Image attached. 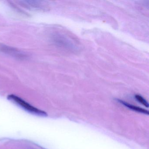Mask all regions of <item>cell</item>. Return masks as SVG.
I'll return each instance as SVG.
<instances>
[{
  "label": "cell",
  "instance_id": "obj_1",
  "mask_svg": "<svg viewBox=\"0 0 149 149\" xmlns=\"http://www.w3.org/2000/svg\"><path fill=\"white\" fill-rule=\"evenodd\" d=\"M8 98L9 100L13 101L14 102L23 108L24 109L26 110V111H27L30 113L38 115V116H47V113L46 112L38 109L37 108L32 106L27 103L26 101H24L16 96L13 95H10L8 96Z\"/></svg>",
  "mask_w": 149,
  "mask_h": 149
},
{
  "label": "cell",
  "instance_id": "obj_2",
  "mask_svg": "<svg viewBox=\"0 0 149 149\" xmlns=\"http://www.w3.org/2000/svg\"><path fill=\"white\" fill-rule=\"evenodd\" d=\"M117 101L118 102L123 104L125 106H126L127 108L132 110L135 111H137V112H140V113H143L145 114H147L149 115V111L145 109H142V108H139V107H137V106H135V105H132V104H130L124 101H122V100H119L118 99Z\"/></svg>",
  "mask_w": 149,
  "mask_h": 149
},
{
  "label": "cell",
  "instance_id": "obj_3",
  "mask_svg": "<svg viewBox=\"0 0 149 149\" xmlns=\"http://www.w3.org/2000/svg\"><path fill=\"white\" fill-rule=\"evenodd\" d=\"M135 97H136V99L140 103L142 104L147 108L149 107V104H148V102L141 96L139 95H135Z\"/></svg>",
  "mask_w": 149,
  "mask_h": 149
}]
</instances>
